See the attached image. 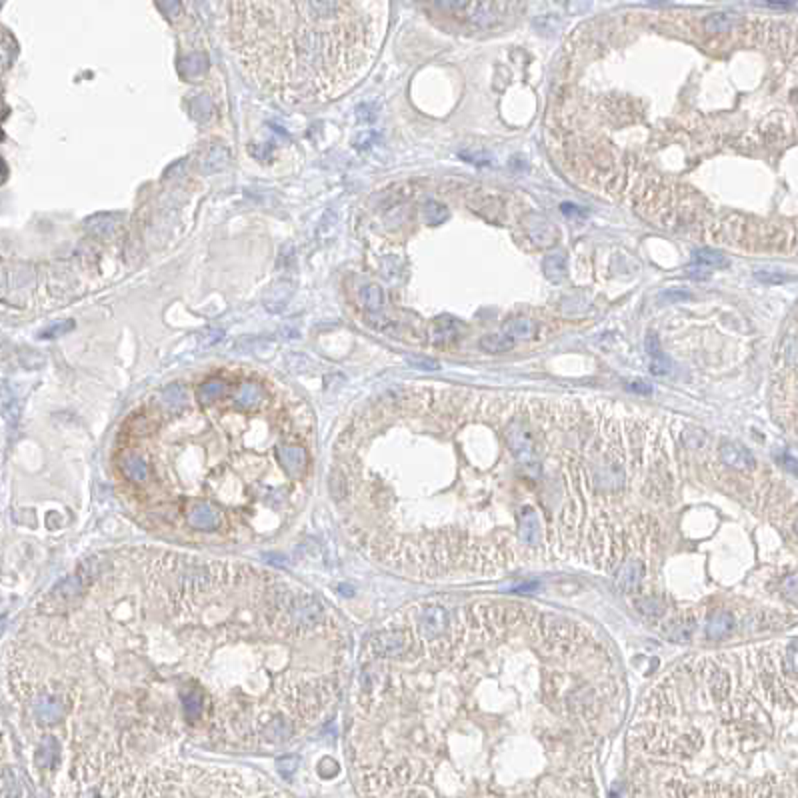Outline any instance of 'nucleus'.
I'll return each instance as SVG.
<instances>
[{
	"label": "nucleus",
	"instance_id": "7",
	"mask_svg": "<svg viewBox=\"0 0 798 798\" xmlns=\"http://www.w3.org/2000/svg\"><path fill=\"white\" fill-rule=\"evenodd\" d=\"M720 460L726 467L736 470H748L755 467V457L750 454V450L736 442H724L720 447Z\"/></svg>",
	"mask_w": 798,
	"mask_h": 798
},
{
	"label": "nucleus",
	"instance_id": "27",
	"mask_svg": "<svg viewBox=\"0 0 798 798\" xmlns=\"http://www.w3.org/2000/svg\"><path fill=\"white\" fill-rule=\"evenodd\" d=\"M73 326H75V324H73L70 320H66V322H63L60 326H54V329L46 330V332H44L43 336H44V339H50V336H58L60 332H64V330H70V329H73Z\"/></svg>",
	"mask_w": 798,
	"mask_h": 798
},
{
	"label": "nucleus",
	"instance_id": "23",
	"mask_svg": "<svg viewBox=\"0 0 798 798\" xmlns=\"http://www.w3.org/2000/svg\"><path fill=\"white\" fill-rule=\"evenodd\" d=\"M639 608L644 615H659L660 602L656 600V596H647V598L639 600Z\"/></svg>",
	"mask_w": 798,
	"mask_h": 798
},
{
	"label": "nucleus",
	"instance_id": "5",
	"mask_svg": "<svg viewBox=\"0 0 798 798\" xmlns=\"http://www.w3.org/2000/svg\"><path fill=\"white\" fill-rule=\"evenodd\" d=\"M416 628H418V634L426 640H437L438 637H442L448 628V612L442 607H426L418 612L416 618Z\"/></svg>",
	"mask_w": 798,
	"mask_h": 798
},
{
	"label": "nucleus",
	"instance_id": "6",
	"mask_svg": "<svg viewBox=\"0 0 798 798\" xmlns=\"http://www.w3.org/2000/svg\"><path fill=\"white\" fill-rule=\"evenodd\" d=\"M644 578V563L639 558H630L618 568L617 585L624 592H634Z\"/></svg>",
	"mask_w": 798,
	"mask_h": 798
},
{
	"label": "nucleus",
	"instance_id": "1",
	"mask_svg": "<svg viewBox=\"0 0 798 798\" xmlns=\"http://www.w3.org/2000/svg\"><path fill=\"white\" fill-rule=\"evenodd\" d=\"M56 654L26 694L60 698L75 738L181 728L216 746L277 748L334 701L336 644L324 605L275 573L194 554L128 548L80 564L38 605ZM90 748V750H92Z\"/></svg>",
	"mask_w": 798,
	"mask_h": 798
},
{
	"label": "nucleus",
	"instance_id": "18",
	"mask_svg": "<svg viewBox=\"0 0 798 798\" xmlns=\"http://www.w3.org/2000/svg\"><path fill=\"white\" fill-rule=\"evenodd\" d=\"M228 162V152L223 147H214L211 150V154L204 159V171L206 172H216L224 169V164Z\"/></svg>",
	"mask_w": 798,
	"mask_h": 798
},
{
	"label": "nucleus",
	"instance_id": "19",
	"mask_svg": "<svg viewBox=\"0 0 798 798\" xmlns=\"http://www.w3.org/2000/svg\"><path fill=\"white\" fill-rule=\"evenodd\" d=\"M425 218L426 223L430 224H440L445 223L448 218V208L445 204L435 203V201H428L425 204Z\"/></svg>",
	"mask_w": 798,
	"mask_h": 798
},
{
	"label": "nucleus",
	"instance_id": "16",
	"mask_svg": "<svg viewBox=\"0 0 798 798\" xmlns=\"http://www.w3.org/2000/svg\"><path fill=\"white\" fill-rule=\"evenodd\" d=\"M692 265L704 266V268H718V266H726V258L716 250L711 248H701V250H694L692 255Z\"/></svg>",
	"mask_w": 798,
	"mask_h": 798
},
{
	"label": "nucleus",
	"instance_id": "30",
	"mask_svg": "<svg viewBox=\"0 0 798 798\" xmlns=\"http://www.w3.org/2000/svg\"><path fill=\"white\" fill-rule=\"evenodd\" d=\"M630 388L634 390V393H642V394H650L652 393V388H650V384H647L644 381H637V383L630 384Z\"/></svg>",
	"mask_w": 798,
	"mask_h": 798
},
{
	"label": "nucleus",
	"instance_id": "4",
	"mask_svg": "<svg viewBox=\"0 0 798 798\" xmlns=\"http://www.w3.org/2000/svg\"><path fill=\"white\" fill-rule=\"evenodd\" d=\"M506 440H509V447H511L512 454L516 457V460L524 464V467H538L536 462V447H534V440L528 435V430L521 425V422H514L509 426L506 430Z\"/></svg>",
	"mask_w": 798,
	"mask_h": 798
},
{
	"label": "nucleus",
	"instance_id": "17",
	"mask_svg": "<svg viewBox=\"0 0 798 798\" xmlns=\"http://www.w3.org/2000/svg\"><path fill=\"white\" fill-rule=\"evenodd\" d=\"M361 302L364 309L368 310V312H376V310H381V307H383L384 302V294L383 290H381V287H376V284H368V287H364L361 290Z\"/></svg>",
	"mask_w": 798,
	"mask_h": 798
},
{
	"label": "nucleus",
	"instance_id": "14",
	"mask_svg": "<svg viewBox=\"0 0 798 798\" xmlns=\"http://www.w3.org/2000/svg\"><path fill=\"white\" fill-rule=\"evenodd\" d=\"M430 339L437 344H447L452 342L458 336V324L452 319H438L435 322V326L430 330Z\"/></svg>",
	"mask_w": 798,
	"mask_h": 798
},
{
	"label": "nucleus",
	"instance_id": "15",
	"mask_svg": "<svg viewBox=\"0 0 798 798\" xmlns=\"http://www.w3.org/2000/svg\"><path fill=\"white\" fill-rule=\"evenodd\" d=\"M479 344L480 349L486 352H506L514 346V341L511 336H506L504 332H492V334L482 336Z\"/></svg>",
	"mask_w": 798,
	"mask_h": 798
},
{
	"label": "nucleus",
	"instance_id": "26",
	"mask_svg": "<svg viewBox=\"0 0 798 798\" xmlns=\"http://www.w3.org/2000/svg\"><path fill=\"white\" fill-rule=\"evenodd\" d=\"M650 373L666 374V373H669V361H664V358H662V354H660V356H656L654 364L650 366Z\"/></svg>",
	"mask_w": 798,
	"mask_h": 798
},
{
	"label": "nucleus",
	"instance_id": "10",
	"mask_svg": "<svg viewBox=\"0 0 798 798\" xmlns=\"http://www.w3.org/2000/svg\"><path fill=\"white\" fill-rule=\"evenodd\" d=\"M504 334L511 336L512 341H516V339L518 341H526V339H531V336L536 334V324H534V320L524 319V316L511 319L504 324Z\"/></svg>",
	"mask_w": 798,
	"mask_h": 798
},
{
	"label": "nucleus",
	"instance_id": "28",
	"mask_svg": "<svg viewBox=\"0 0 798 798\" xmlns=\"http://www.w3.org/2000/svg\"><path fill=\"white\" fill-rule=\"evenodd\" d=\"M752 798H784L780 792H775L770 788H758L756 792H752Z\"/></svg>",
	"mask_w": 798,
	"mask_h": 798
},
{
	"label": "nucleus",
	"instance_id": "25",
	"mask_svg": "<svg viewBox=\"0 0 798 798\" xmlns=\"http://www.w3.org/2000/svg\"><path fill=\"white\" fill-rule=\"evenodd\" d=\"M408 362L415 368H422V371H437L438 368V362L430 361V358H408Z\"/></svg>",
	"mask_w": 798,
	"mask_h": 798
},
{
	"label": "nucleus",
	"instance_id": "12",
	"mask_svg": "<svg viewBox=\"0 0 798 798\" xmlns=\"http://www.w3.org/2000/svg\"><path fill=\"white\" fill-rule=\"evenodd\" d=\"M740 16L736 12H714L708 18H704V28L708 32H726L735 28Z\"/></svg>",
	"mask_w": 798,
	"mask_h": 798
},
{
	"label": "nucleus",
	"instance_id": "11",
	"mask_svg": "<svg viewBox=\"0 0 798 798\" xmlns=\"http://www.w3.org/2000/svg\"><path fill=\"white\" fill-rule=\"evenodd\" d=\"M528 235L534 243L543 246H550L556 240V233H554L550 223L546 218H541V216H536L534 223H528Z\"/></svg>",
	"mask_w": 798,
	"mask_h": 798
},
{
	"label": "nucleus",
	"instance_id": "29",
	"mask_svg": "<svg viewBox=\"0 0 798 798\" xmlns=\"http://www.w3.org/2000/svg\"><path fill=\"white\" fill-rule=\"evenodd\" d=\"M560 208H563V213L566 214V216H578V214H580V216H585V214H586L585 211H580V208H576L575 204H568V203H566V204H563Z\"/></svg>",
	"mask_w": 798,
	"mask_h": 798
},
{
	"label": "nucleus",
	"instance_id": "20",
	"mask_svg": "<svg viewBox=\"0 0 798 798\" xmlns=\"http://www.w3.org/2000/svg\"><path fill=\"white\" fill-rule=\"evenodd\" d=\"M298 767H300V758H298V756H292V755L280 756V758L277 760L278 772H280L284 778H292V775L297 772Z\"/></svg>",
	"mask_w": 798,
	"mask_h": 798
},
{
	"label": "nucleus",
	"instance_id": "24",
	"mask_svg": "<svg viewBox=\"0 0 798 798\" xmlns=\"http://www.w3.org/2000/svg\"><path fill=\"white\" fill-rule=\"evenodd\" d=\"M644 346H647V352H649L650 356H660V342H659V336H656L654 332H650L649 336H647Z\"/></svg>",
	"mask_w": 798,
	"mask_h": 798
},
{
	"label": "nucleus",
	"instance_id": "8",
	"mask_svg": "<svg viewBox=\"0 0 798 798\" xmlns=\"http://www.w3.org/2000/svg\"><path fill=\"white\" fill-rule=\"evenodd\" d=\"M735 624L736 620L730 612L718 610V612H714L713 617L708 618V622H706V637H708L711 640L726 639V637L735 630Z\"/></svg>",
	"mask_w": 798,
	"mask_h": 798
},
{
	"label": "nucleus",
	"instance_id": "9",
	"mask_svg": "<svg viewBox=\"0 0 798 798\" xmlns=\"http://www.w3.org/2000/svg\"><path fill=\"white\" fill-rule=\"evenodd\" d=\"M518 532H521L522 543H526L528 546H536L541 541V524H538V518H536L532 509H524V512L521 514Z\"/></svg>",
	"mask_w": 798,
	"mask_h": 798
},
{
	"label": "nucleus",
	"instance_id": "22",
	"mask_svg": "<svg viewBox=\"0 0 798 798\" xmlns=\"http://www.w3.org/2000/svg\"><path fill=\"white\" fill-rule=\"evenodd\" d=\"M755 277L756 280H760V282H765V284H782V282H787L788 280L787 275H780V272H767V270H758Z\"/></svg>",
	"mask_w": 798,
	"mask_h": 798
},
{
	"label": "nucleus",
	"instance_id": "31",
	"mask_svg": "<svg viewBox=\"0 0 798 798\" xmlns=\"http://www.w3.org/2000/svg\"><path fill=\"white\" fill-rule=\"evenodd\" d=\"M664 298H669V300H686V298H691V294H686V292H664Z\"/></svg>",
	"mask_w": 798,
	"mask_h": 798
},
{
	"label": "nucleus",
	"instance_id": "13",
	"mask_svg": "<svg viewBox=\"0 0 798 798\" xmlns=\"http://www.w3.org/2000/svg\"><path fill=\"white\" fill-rule=\"evenodd\" d=\"M543 270L548 280L560 282L566 277V255L564 252H554L544 258Z\"/></svg>",
	"mask_w": 798,
	"mask_h": 798
},
{
	"label": "nucleus",
	"instance_id": "21",
	"mask_svg": "<svg viewBox=\"0 0 798 798\" xmlns=\"http://www.w3.org/2000/svg\"><path fill=\"white\" fill-rule=\"evenodd\" d=\"M682 440H684V445L688 448H701L704 447V442H706V437H704V432H701V430H686L684 432V437H682Z\"/></svg>",
	"mask_w": 798,
	"mask_h": 798
},
{
	"label": "nucleus",
	"instance_id": "3",
	"mask_svg": "<svg viewBox=\"0 0 798 798\" xmlns=\"http://www.w3.org/2000/svg\"><path fill=\"white\" fill-rule=\"evenodd\" d=\"M413 647V634L408 628H384L371 639V654L378 660H394L405 656Z\"/></svg>",
	"mask_w": 798,
	"mask_h": 798
},
{
	"label": "nucleus",
	"instance_id": "2",
	"mask_svg": "<svg viewBox=\"0 0 798 798\" xmlns=\"http://www.w3.org/2000/svg\"><path fill=\"white\" fill-rule=\"evenodd\" d=\"M384 4L220 2V28L250 83L284 105L324 102L371 64Z\"/></svg>",
	"mask_w": 798,
	"mask_h": 798
}]
</instances>
